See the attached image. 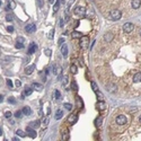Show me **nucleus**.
<instances>
[{"label": "nucleus", "instance_id": "f257e3e1", "mask_svg": "<svg viewBox=\"0 0 141 141\" xmlns=\"http://www.w3.org/2000/svg\"><path fill=\"white\" fill-rule=\"evenodd\" d=\"M121 17H122V13H121L119 9H113V10H111L108 14V18L111 19V20H119Z\"/></svg>", "mask_w": 141, "mask_h": 141}, {"label": "nucleus", "instance_id": "f03ea898", "mask_svg": "<svg viewBox=\"0 0 141 141\" xmlns=\"http://www.w3.org/2000/svg\"><path fill=\"white\" fill-rule=\"evenodd\" d=\"M126 122H128V117L124 114H120L115 117V123H116L117 125H125Z\"/></svg>", "mask_w": 141, "mask_h": 141}, {"label": "nucleus", "instance_id": "7ed1b4c3", "mask_svg": "<svg viewBox=\"0 0 141 141\" xmlns=\"http://www.w3.org/2000/svg\"><path fill=\"white\" fill-rule=\"evenodd\" d=\"M106 90L108 91V93L111 94H115L117 93V90H119V88H117V85L114 83H108L106 85Z\"/></svg>", "mask_w": 141, "mask_h": 141}, {"label": "nucleus", "instance_id": "20e7f679", "mask_svg": "<svg viewBox=\"0 0 141 141\" xmlns=\"http://www.w3.org/2000/svg\"><path fill=\"white\" fill-rule=\"evenodd\" d=\"M81 40H80V42H79V45H80V48L81 49H88V45H89V38L87 37V36H81Z\"/></svg>", "mask_w": 141, "mask_h": 141}, {"label": "nucleus", "instance_id": "39448f33", "mask_svg": "<svg viewBox=\"0 0 141 141\" xmlns=\"http://www.w3.org/2000/svg\"><path fill=\"white\" fill-rule=\"evenodd\" d=\"M73 13H75L76 15H79V16H84L86 14V8L83 7V6H78V7H76V8L73 9Z\"/></svg>", "mask_w": 141, "mask_h": 141}, {"label": "nucleus", "instance_id": "423d86ee", "mask_svg": "<svg viewBox=\"0 0 141 141\" xmlns=\"http://www.w3.org/2000/svg\"><path fill=\"white\" fill-rule=\"evenodd\" d=\"M123 31H124L125 33H131L132 31H134V25H133L132 23H125V24L123 25Z\"/></svg>", "mask_w": 141, "mask_h": 141}, {"label": "nucleus", "instance_id": "0eeeda50", "mask_svg": "<svg viewBox=\"0 0 141 141\" xmlns=\"http://www.w3.org/2000/svg\"><path fill=\"white\" fill-rule=\"evenodd\" d=\"M132 81L134 84H141V71H137L132 76Z\"/></svg>", "mask_w": 141, "mask_h": 141}, {"label": "nucleus", "instance_id": "6e6552de", "mask_svg": "<svg viewBox=\"0 0 141 141\" xmlns=\"http://www.w3.org/2000/svg\"><path fill=\"white\" fill-rule=\"evenodd\" d=\"M25 31H26L27 33H34L35 31H36V25L35 24H27L26 26H25Z\"/></svg>", "mask_w": 141, "mask_h": 141}, {"label": "nucleus", "instance_id": "1a4fd4ad", "mask_svg": "<svg viewBox=\"0 0 141 141\" xmlns=\"http://www.w3.org/2000/svg\"><path fill=\"white\" fill-rule=\"evenodd\" d=\"M104 40L106 41V42H112L113 38H114V34L112 32H108V33H105L104 34Z\"/></svg>", "mask_w": 141, "mask_h": 141}, {"label": "nucleus", "instance_id": "9d476101", "mask_svg": "<svg viewBox=\"0 0 141 141\" xmlns=\"http://www.w3.org/2000/svg\"><path fill=\"white\" fill-rule=\"evenodd\" d=\"M26 133L27 136H29L31 138H36V131L33 130V128H31V126H28L26 129Z\"/></svg>", "mask_w": 141, "mask_h": 141}, {"label": "nucleus", "instance_id": "9b49d317", "mask_svg": "<svg viewBox=\"0 0 141 141\" xmlns=\"http://www.w3.org/2000/svg\"><path fill=\"white\" fill-rule=\"evenodd\" d=\"M141 6V0H132V2H131V7L133 9H138L140 8Z\"/></svg>", "mask_w": 141, "mask_h": 141}, {"label": "nucleus", "instance_id": "f8f14e48", "mask_svg": "<svg viewBox=\"0 0 141 141\" xmlns=\"http://www.w3.org/2000/svg\"><path fill=\"white\" fill-rule=\"evenodd\" d=\"M34 70H35V64H31V66L26 67V69H25V72H26L27 75H32Z\"/></svg>", "mask_w": 141, "mask_h": 141}, {"label": "nucleus", "instance_id": "ddd939ff", "mask_svg": "<svg viewBox=\"0 0 141 141\" xmlns=\"http://www.w3.org/2000/svg\"><path fill=\"white\" fill-rule=\"evenodd\" d=\"M62 139L66 141L70 139V134H69V130H68V129H64V130L62 131Z\"/></svg>", "mask_w": 141, "mask_h": 141}, {"label": "nucleus", "instance_id": "4468645a", "mask_svg": "<svg viewBox=\"0 0 141 141\" xmlns=\"http://www.w3.org/2000/svg\"><path fill=\"white\" fill-rule=\"evenodd\" d=\"M36 49H37V45L35 43H31V45L28 48V54H33L36 51Z\"/></svg>", "mask_w": 141, "mask_h": 141}, {"label": "nucleus", "instance_id": "2eb2a0df", "mask_svg": "<svg viewBox=\"0 0 141 141\" xmlns=\"http://www.w3.org/2000/svg\"><path fill=\"white\" fill-rule=\"evenodd\" d=\"M78 120V116L76 114H71L69 117H68V121H69V123H71V124H73V123H76Z\"/></svg>", "mask_w": 141, "mask_h": 141}, {"label": "nucleus", "instance_id": "dca6fc26", "mask_svg": "<svg viewBox=\"0 0 141 141\" xmlns=\"http://www.w3.org/2000/svg\"><path fill=\"white\" fill-rule=\"evenodd\" d=\"M8 5H7V10H9V9H15L16 8V3L14 2L13 0H8Z\"/></svg>", "mask_w": 141, "mask_h": 141}, {"label": "nucleus", "instance_id": "f3484780", "mask_svg": "<svg viewBox=\"0 0 141 141\" xmlns=\"http://www.w3.org/2000/svg\"><path fill=\"white\" fill-rule=\"evenodd\" d=\"M21 112H23V114H25V115H31L32 114V109H31V107L25 106L24 108L21 109Z\"/></svg>", "mask_w": 141, "mask_h": 141}, {"label": "nucleus", "instance_id": "a211bd4d", "mask_svg": "<svg viewBox=\"0 0 141 141\" xmlns=\"http://www.w3.org/2000/svg\"><path fill=\"white\" fill-rule=\"evenodd\" d=\"M29 126L33 129H36L40 126V121H32V122L29 123Z\"/></svg>", "mask_w": 141, "mask_h": 141}, {"label": "nucleus", "instance_id": "6ab92c4d", "mask_svg": "<svg viewBox=\"0 0 141 141\" xmlns=\"http://www.w3.org/2000/svg\"><path fill=\"white\" fill-rule=\"evenodd\" d=\"M61 53L63 54V56L68 55V46H67L66 44H63V45L61 46Z\"/></svg>", "mask_w": 141, "mask_h": 141}, {"label": "nucleus", "instance_id": "aec40b11", "mask_svg": "<svg viewBox=\"0 0 141 141\" xmlns=\"http://www.w3.org/2000/svg\"><path fill=\"white\" fill-rule=\"evenodd\" d=\"M71 36H72V38H80L83 35H81V33L77 32V31H73V32L71 33Z\"/></svg>", "mask_w": 141, "mask_h": 141}, {"label": "nucleus", "instance_id": "412c9836", "mask_svg": "<svg viewBox=\"0 0 141 141\" xmlns=\"http://www.w3.org/2000/svg\"><path fill=\"white\" fill-rule=\"evenodd\" d=\"M33 89H35V90H42L43 89V86L42 85H40V84H36V83H34L33 84Z\"/></svg>", "mask_w": 141, "mask_h": 141}, {"label": "nucleus", "instance_id": "4be33fe9", "mask_svg": "<svg viewBox=\"0 0 141 141\" xmlns=\"http://www.w3.org/2000/svg\"><path fill=\"white\" fill-rule=\"evenodd\" d=\"M53 71L55 72L56 73V76H58V77H60V76H61V67H54L53 68Z\"/></svg>", "mask_w": 141, "mask_h": 141}, {"label": "nucleus", "instance_id": "5701e85b", "mask_svg": "<svg viewBox=\"0 0 141 141\" xmlns=\"http://www.w3.org/2000/svg\"><path fill=\"white\" fill-rule=\"evenodd\" d=\"M105 103L104 102H98V104H97V108L99 109V111H104L105 109Z\"/></svg>", "mask_w": 141, "mask_h": 141}, {"label": "nucleus", "instance_id": "b1692460", "mask_svg": "<svg viewBox=\"0 0 141 141\" xmlns=\"http://www.w3.org/2000/svg\"><path fill=\"white\" fill-rule=\"evenodd\" d=\"M62 116H63V112H62L61 109L56 111V113H55V120H60Z\"/></svg>", "mask_w": 141, "mask_h": 141}, {"label": "nucleus", "instance_id": "393cba45", "mask_svg": "<svg viewBox=\"0 0 141 141\" xmlns=\"http://www.w3.org/2000/svg\"><path fill=\"white\" fill-rule=\"evenodd\" d=\"M32 93H33V87H28V88H26V89L24 90V95L25 96H29Z\"/></svg>", "mask_w": 141, "mask_h": 141}, {"label": "nucleus", "instance_id": "a878e982", "mask_svg": "<svg viewBox=\"0 0 141 141\" xmlns=\"http://www.w3.org/2000/svg\"><path fill=\"white\" fill-rule=\"evenodd\" d=\"M16 134H17L18 137H20V138H24V137L27 136V133L24 132V131H21V130H17V131H16Z\"/></svg>", "mask_w": 141, "mask_h": 141}, {"label": "nucleus", "instance_id": "bb28decb", "mask_svg": "<svg viewBox=\"0 0 141 141\" xmlns=\"http://www.w3.org/2000/svg\"><path fill=\"white\" fill-rule=\"evenodd\" d=\"M102 123H103V117H98V119H96V121H95V125L97 126V128H99V126H101Z\"/></svg>", "mask_w": 141, "mask_h": 141}, {"label": "nucleus", "instance_id": "cd10ccee", "mask_svg": "<svg viewBox=\"0 0 141 141\" xmlns=\"http://www.w3.org/2000/svg\"><path fill=\"white\" fill-rule=\"evenodd\" d=\"M71 88H72V90H73V91H78V85H77V83H76V81H72Z\"/></svg>", "mask_w": 141, "mask_h": 141}, {"label": "nucleus", "instance_id": "c85d7f7f", "mask_svg": "<svg viewBox=\"0 0 141 141\" xmlns=\"http://www.w3.org/2000/svg\"><path fill=\"white\" fill-rule=\"evenodd\" d=\"M70 70H71V72L73 73V75H76V73H77V71H78V70H77V67H76L75 64H72L71 68H70Z\"/></svg>", "mask_w": 141, "mask_h": 141}, {"label": "nucleus", "instance_id": "c756f323", "mask_svg": "<svg viewBox=\"0 0 141 141\" xmlns=\"http://www.w3.org/2000/svg\"><path fill=\"white\" fill-rule=\"evenodd\" d=\"M76 99H77V105H78V107H79V108H80V107H83V101L80 99V97H78V96H77V98H76Z\"/></svg>", "mask_w": 141, "mask_h": 141}, {"label": "nucleus", "instance_id": "7c9ffc66", "mask_svg": "<svg viewBox=\"0 0 141 141\" xmlns=\"http://www.w3.org/2000/svg\"><path fill=\"white\" fill-rule=\"evenodd\" d=\"M53 36H54V29H51L50 31V33L48 34V37H49V40H52L53 38Z\"/></svg>", "mask_w": 141, "mask_h": 141}, {"label": "nucleus", "instance_id": "2f4dec72", "mask_svg": "<svg viewBox=\"0 0 141 141\" xmlns=\"http://www.w3.org/2000/svg\"><path fill=\"white\" fill-rule=\"evenodd\" d=\"M91 88H93V90H94V91H97V90H98V87H97V84H96L95 81H93V83H91Z\"/></svg>", "mask_w": 141, "mask_h": 141}, {"label": "nucleus", "instance_id": "473e14b6", "mask_svg": "<svg viewBox=\"0 0 141 141\" xmlns=\"http://www.w3.org/2000/svg\"><path fill=\"white\" fill-rule=\"evenodd\" d=\"M68 80H69V78H68V76H63V79H62V83H63L64 86L68 85Z\"/></svg>", "mask_w": 141, "mask_h": 141}, {"label": "nucleus", "instance_id": "72a5a7b5", "mask_svg": "<svg viewBox=\"0 0 141 141\" xmlns=\"http://www.w3.org/2000/svg\"><path fill=\"white\" fill-rule=\"evenodd\" d=\"M48 123H49V119L48 117H43V120H42V124L45 126V125H48Z\"/></svg>", "mask_w": 141, "mask_h": 141}, {"label": "nucleus", "instance_id": "f704fd0d", "mask_svg": "<svg viewBox=\"0 0 141 141\" xmlns=\"http://www.w3.org/2000/svg\"><path fill=\"white\" fill-rule=\"evenodd\" d=\"M6 83H7V86H8V87L9 88H13V81H11V80L10 79H7V80H6Z\"/></svg>", "mask_w": 141, "mask_h": 141}, {"label": "nucleus", "instance_id": "c9c22d12", "mask_svg": "<svg viewBox=\"0 0 141 141\" xmlns=\"http://www.w3.org/2000/svg\"><path fill=\"white\" fill-rule=\"evenodd\" d=\"M64 108L69 109V111H70V109H72V105H71V104H69V103H66V104H64Z\"/></svg>", "mask_w": 141, "mask_h": 141}, {"label": "nucleus", "instance_id": "e433bc0d", "mask_svg": "<svg viewBox=\"0 0 141 141\" xmlns=\"http://www.w3.org/2000/svg\"><path fill=\"white\" fill-rule=\"evenodd\" d=\"M44 53H45V55H48V56H51V54H52V51H51L50 49H46V50L44 51Z\"/></svg>", "mask_w": 141, "mask_h": 141}, {"label": "nucleus", "instance_id": "4c0bfd02", "mask_svg": "<svg viewBox=\"0 0 141 141\" xmlns=\"http://www.w3.org/2000/svg\"><path fill=\"white\" fill-rule=\"evenodd\" d=\"M54 96H55V98H60V97H61V94H60V91L59 90H55L54 91Z\"/></svg>", "mask_w": 141, "mask_h": 141}, {"label": "nucleus", "instance_id": "58836bf2", "mask_svg": "<svg viewBox=\"0 0 141 141\" xmlns=\"http://www.w3.org/2000/svg\"><path fill=\"white\" fill-rule=\"evenodd\" d=\"M24 48V45H23V43H19V42H17L16 43V49H23Z\"/></svg>", "mask_w": 141, "mask_h": 141}, {"label": "nucleus", "instance_id": "ea45409f", "mask_svg": "<svg viewBox=\"0 0 141 141\" xmlns=\"http://www.w3.org/2000/svg\"><path fill=\"white\" fill-rule=\"evenodd\" d=\"M37 5H38V7L42 8L43 5H44V0H37Z\"/></svg>", "mask_w": 141, "mask_h": 141}, {"label": "nucleus", "instance_id": "a19ab883", "mask_svg": "<svg viewBox=\"0 0 141 141\" xmlns=\"http://www.w3.org/2000/svg\"><path fill=\"white\" fill-rule=\"evenodd\" d=\"M58 10H59V2L55 3L54 7H53V11H54V13H58Z\"/></svg>", "mask_w": 141, "mask_h": 141}, {"label": "nucleus", "instance_id": "79ce46f5", "mask_svg": "<svg viewBox=\"0 0 141 141\" xmlns=\"http://www.w3.org/2000/svg\"><path fill=\"white\" fill-rule=\"evenodd\" d=\"M21 114H23V112H21V111H17V112L15 113V116L18 117V119H19V117L21 116Z\"/></svg>", "mask_w": 141, "mask_h": 141}, {"label": "nucleus", "instance_id": "37998d69", "mask_svg": "<svg viewBox=\"0 0 141 141\" xmlns=\"http://www.w3.org/2000/svg\"><path fill=\"white\" fill-rule=\"evenodd\" d=\"M15 98H14V97H9L8 98V103H10V104H15Z\"/></svg>", "mask_w": 141, "mask_h": 141}, {"label": "nucleus", "instance_id": "c03bdc74", "mask_svg": "<svg viewBox=\"0 0 141 141\" xmlns=\"http://www.w3.org/2000/svg\"><path fill=\"white\" fill-rule=\"evenodd\" d=\"M24 37L23 36H19V37H17V42H19V43H24Z\"/></svg>", "mask_w": 141, "mask_h": 141}, {"label": "nucleus", "instance_id": "a18cd8bd", "mask_svg": "<svg viewBox=\"0 0 141 141\" xmlns=\"http://www.w3.org/2000/svg\"><path fill=\"white\" fill-rule=\"evenodd\" d=\"M5 116L7 117V119H10V117H11V112H9V111H8V112H6L5 113Z\"/></svg>", "mask_w": 141, "mask_h": 141}, {"label": "nucleus", "instance_id": "49530a36", "mask_svg": "<svg viewBox=\"0 0 141 141\" xmlns=\"http://www.w3.org/2000/svg\"><path fill=\"white\" fill-rule=\"evenodd\" d=\"M96 95H97V97H98V98H103V95H102V93H101V91H98V90H97V91H96Z\"/></svg>", "mask_w": 141, "mask_h": 141}, {"label": "nucleus", "instance_id": "de8ad7c7", "mask_svg": "<svg viewBox=\"0 0 141 141\" xmlns=\"http://www.w3.org/2000/svg\"><path fill=\"white\" fill-rule=\"evenodd\" d=\"M6 19L8 21H11L13 20V16H11V15H7V16H6Z\"/></svg>", "mask_w": 141, "mask_h": 141}, {"label": "nucleus", "instance_id": "09e8293b", "mask_svg": "<svg viewBox=\"0 0 141 141\" xmlns=\"http://www.w3.org/2000/svg\"><path fill=\"white\" fill-rule=\"evenodd\" d=\"M7 31H8L9 33H13L14 32V27L13 26H8L7 27Z\"/></svg>", "mask_w": 141, "mask_h": 141}, {"label": "nucleus", "instance_id": "8fccbe9b", "mask_svg": "<svg viewBox=\"0 0 141 141\" xmlns=\"http://www.w3.org/2000/svg\"><path fill=\"white\" fill-rule=\"evenodd\" d=\"M63 43H64V38H63V37H61L60 40H59V45H62Z\"/></svg>", "mask_w": 141, "mask_h": 141}, {"label": "nucleus", "instance_id": "3c124183", "mask_svg": "<svg viewBox=\"0 0 141 141\" xmlns=\"http://www.w3.org/2000/svg\"><path fill=\"white\" fill-rule=\"evenodd\" d=\"M15 84H16V86H17V87H20V86H21L20 80H16V83H15Z\"/></svg>", "mask_w": 141, "mask_h": 141}, {"label": "nucleus", "instance_id": "603ef678", "mask_svg": "<svg viewBox=\"0 0 141 141\" xmlns=\"http://www.w3.org/2000/svg\"><path fill=\"white\" fill-rule=\"evenodd\" d=\"M60 21H61V23H60V26H63V25H64V20H63V19H61V20H60Z\"/></svg>", "mask_w": 141, "mask_h": 141}, {"label": "nucleus", "instance_id": "864d4df0", "mask_svg": "<svg viewBox=\"0 0 141 141\" xmlns=\"http://www.w3.org/2000/svg\"><path fill=\"white\" fill-rule=\"evenodd\" d=\"M58 2H59V5H62V3H64V0H59Z\"/></svg>", "mask_w": 141, "mask_h": 141}, {"label": "nucleus", "instance_id": "5fc2aeb1", "mask_svg": "<svg viewBox=\"0 0 141 141\" xmlns=\"http://www.w3.org/2000/svg\"><path fill=\"white\" fill-rule=\"evenodd\" d=\"M3 101V96H1V95H0V103H1V102H2Z\"/></svg>", "mask_w": 141, "mask_h": 141}, {"label": "nucleus", "instance_id": "6e6d98bb", "mask_svg": "<svg viewBox=\"0 0 141 141\" xmlns=\"http://www.w3.org/2000/svg\"><path fill=\"white\" fill-rule=\"evenodd\" d=\"M49 2H50V3H53V2H54V0H49Z\"/></svg>", "mask_w": 141, "mask_h": 141}, {"label": "nucleus", "instance_id": "4d7b16f0", "mask_svg": "<svg viewBox=\"0 0 141 141\" xmlns=\"http://www.w3.org/2000/svg\"><path fill=\"white\" fill-rule=\"evenodd\" d=\"M2 134V130H1V128H0V136Z\"/></svg>", "mask_w": 141, "mask_h": 141}, {"label": "nucleus", "instance_id": "13d9d810", "mask_svg": "<svg viewBox=\"0 0 141 141\" xmlns=\"http://www.w3.org/2000/svg\"><path fill=\"white\" fill-rule=\"evenodd\" d=\"M139 121H140V122H141V115H140V116H139Z\"/></svg>", "mask_w": 141, "mask_h": 141}, {"label": "nucleus", "instance_id": "bf43d9fd", "mask_svg": "<svg viewBox=\"0 0 141 141\" xmlns=\"http://www.w3.org/2000/svg\"><path fill=\"white\" fill-rule=\"evenodd\" d=\"M1 5H2V2H1V0H0V7H1Z\"/></svg>", "mask_w": 141, "mask_h": 141}, {"label": "nucleus", "instance_id": "052dcab7", "mask_svg": "<svg viewBox=\"0 0 141 141\" xmlns=\"http://www.w3.org/2000/svg\"><path fill=\"white\" fill-rule=\"evenodd\" d=\"M140 36H141V29H140Z\"/></svg>", "mask_w": 141, "mask_h": 141}]
</instances>
